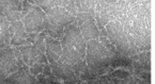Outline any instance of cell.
Listing matches in <instances>:
<instances>
[{
    "instance_id": "obj_2",
    "label": "cell",
    "mask_w": 155,
    "mask_h": 84,
    "mask_svg": "<svg viewBox=\"0 0 155 84\" xmlns=\"http://www.w3.org/2000/svg\"><path fill=\"white\" fill-rule=\"evenodd\" d=\"M61 43H64L66 45L71 46L80 54L82 60H84L86 57V50H87V42L82 37L80 30L75 23L66 26L64 28L63 37L61 39Z\"/></svg>"
},
{
    "instance_id": "obj_1",
    "label": "cell",
    "mask_w": 155,
    "mask_h": 84,
    "mask_svg": "<svg viewBox=\"0 0 155 84\" xmlns=\"http://www.w3.org/2000/svg\"><path fill=\"white\" fill-rule=\"evenodd\" d=\"M120 55L118 51L111 52L102 43L95 39L87 42L84 61L89 69L95 76L107 75L114 70L111 64Z\"/></svg>"
},
{
    "instance_id": "obj_11",
    "label": "cell",
    "mask_w": 155,
    "mask_h": 84,
    "mask_svg": "<svg viewBox=\"0 0 155 84\" xmlns=\"http://www.w3.org/2000/svg\"><path fill=\"white\" fill-rule=\"evenodd\" d=\"M109 81H110V77L107 73V75L95 76L91 80L87 81V84H109Z\"/></svg>"
},
{
    "instance_id": "obj_13",
    "label": "cell",
    "mask_w": 155,
    "mask_h": 84,
    "mask_svg": "<svg viewBox=\"0 0 155 84\" xmlns=\"http://www.w3.org/2000/svg\"><path fill=\"white\" fill-rule=\"evenodd\" d=\"M38 81H39V84H61V83H59V82L53 80L51 77L45 78L42 73L39 75V77H38Z\"/></svg>"
},
{
    "instance_id": "obj_8",
    "label": "cell",
    "mask_w": 155,
    "mask_h": 84,
    "mask_svg": "<svg viewBox=\"0 0 155 84\" xmlns=\"http://www.w3.org/2000/svg\"><path fill=\"white\" fill-rule=\"evenodd\" d=\"M106 32H107V39L112 45H116L118 41L123 37L124 31H123V26L120 23L119 20H112L109 21L107 25L105 26Z\"/></svg>"
},
{
    "instance_id": "obj_12",
    "label": "cell",
    "mask_w": 155,
    "mask_h": 84,
    "mask_svg": "<svg viewBox=\"0 0 155 84\" xmlns=\"http://www.w3.org/2000/svg\"><path fill=\"white\" fill-rule=\"evenodd\" d=\"M45 65L47 64H42V63H35L34 65H32L29 68V73L32 76H39L43 73V69L45 67Z\"/></svg>"
},
{
    "instance_id": "obj_5",
    "label": "cell",
    "mask_w": 155,
    "mask_h": 84,
    "mask_svg": "<svg viewBox=\"0 0 155 84\" xmlns=\"http://www.w3.org/2000/svg\"><path fill=\"white\" fill-rule=\"evenodd\" d=\"M18 50L21 54V58H23L24 63L29 67H31L35 63L48 64L45 53L41 52L34 45L21 46V47H18Z\"/></svg>"
},
{
    "instance_id": "obj_6",
    "label": "cell",
    "mask_w": 155,
    "mask_h": 84,
    "mask_svg": "<svg viewBox=\"0 0 155 84\" xmlns=\"http://www.w3.org/2000/svg\"><path fill=\"white\" fill-rule=\"evenodd\" d=\"M5 84H39L38 79L34 78L29 73V68L27 66L23 67V68L18 69V70L14 71L13 73L7 77L5 81L2 82Z\"/></svg>"
},
{
    "instance_id": "obj_14",
    "label": "cell",
    "mask_w": 155,
    "mask_h": 84,
    "mask_svg": "<svg viewBox=\"0 0 155 84\" xmlns=\"http://www.w3.org/2000/svg\"><path fill=\"white\" fill-rule=\"evenodd\" d=\"M137 84H151V81L150 80H138Z\"/></svg>"
},
{
    "instance_id": "obj_9",
    "label": "cell",
    "mask_w": 155,
    "mask_h": 84,
    "mask_svg": "<svg viewBox=\"0 0 155 84\" xmlns=\"http://www.w3.org/2000/svg\"><path fill=\"white\" fill-rule=\"evenodd\" d=\"M78 28H79L80 33H81L82 37H84V39L86 42L91 41V39L98 41V37H100V30H98L94 19H90V20L86 21V23H84Z\"/></svg>"
},
{
    "instance_id": "obj_7",
    "label": "cell",
    "mask_w": 155,
    "mask_h": 84,
    "mask_svg": "<svg viewBox=\"0 0 155 84\" xmlns=\"http://www.w3.org/2000/svg\"><path fill=\"white\" fill-rule=\"evenodd\" d=\"M45 55L50 65L59 61L62 55L61 42L50 36H45Z\"/></svg>"
},
{
    "instance_id": "obj_3",
    "label": "cell",
    "mask_w": 155,
    "mask_h": 84,
    "mask_svg": "<svg viewBox=\"0 0 155 84\" xmlns=\"http://www.w3.org/2000/svg\"><path fill=\"white\" fill-rule=\"evenodd\" d=\"M46 14L38 5H32L31 10L21 19L27 33H41L44 30Z\"/></svg>"
},
{
    "instance_id": "obj_4",
    "label": "cell",
    "mask_w": 155,
    "mask_h": 84,
    "mask_svg": "<svg viewBox=\"0 0 155 84\" xmlns=\"http://www.w3.org/2000/svg\"><path fill=\"white\" fill-rule=\"evenodd\" d=\"M50 66H51L50 68L53 69V73L56 76V78L63 81L64 83L77 84L79 82V80L76 78L75 73H74L73 65H70L66 62H64L61 58L59 59V61L51 64Z\"/></svg>"
},
{
    "instance_id": "obj_10",
    "label": "cell",
    "mask_w": 155,
    "mask_h": 84,
    "mask_svg": "<svg viewBox=\"0 0 155 84\" xmlns=\"http://www.w3.org/2000/svg\"><path fill=\"white\" fill-rule=\"evenodd\" d=\"M109 77L111 78H117V79H120V80H124V79H127L128 77H130V73L125 69H116V70H112L111 73H108Z\"/></svg>"
}]
</instances>
